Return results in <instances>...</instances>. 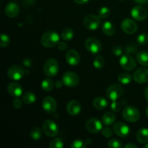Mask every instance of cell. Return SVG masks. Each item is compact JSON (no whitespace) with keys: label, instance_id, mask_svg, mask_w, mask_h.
Returning a JSON list of instances; mask_svg holds the SVG:
<instances>
[{"label":"cell","instance_id":"obj_39","mask_svg":"<svg viewBox=\"0 0 148 148\" xmlns=\"http://www.w3.org/2000/svg\"><path fill=\"white\" fill-rule=\"evenodd\" d=\"M111 109L114 111V112H119L121 108V105L120 103L116 101H112V103L111 105Z\"/></svg>","mask_w":148,"mask_h":148},{"label":"cell","instance_id":"obj_30","mask_svg":"<svg viewBox=\"0 0 148 148\" xmlns=\"http://www.w3.org/2000/svg\"><path fill=\"white\" fill-rule=\"evenodd\" d=\"M105 65V59L103 56H97L93 61V66L96 69H102Z\"/></svg>","mask_w":148,"mask_h":148},{"label":"cell","instance_id":"obj_41","mask_svg":"<svg viewBox=\"0 0 148 148\" xmlns=\"http://www.w3.org/2000/svg\"><path fill=\"white\" fill-rule=\"evenodd\" d=\"M112 53H114V55H115L116 56H121L123 53L122 48L120 47V46H115L114 48H113Z\"/></svg>","mask_w":148,"mask_h":148},{"label":"cell","instance_id":"obj_34","mask_svg":"<svg viewBox=\"0 0 148 148\" xmlns=\"http://www.w3.org/2000/svg\"><path fill=\"white\" fill-rule=\"evenodd\" d=\"M10 38L7 35L1 34V42H0V47L6 48L10 45Z\"/></svg>","mask_w":148,"mask_h":148},{"label":"cell","instance_id":"obj_51","mask_svg":"<svg viewBox=\"0 0 148 148\" xmlns=\"http://www.w3.org/2000/svg\"><path fill=\"white\" fill-rule=\"evenodd\" d=\"M144 148H148V143L147 145H145L144 146Z\"/></svg>","mask_w":148,"mask_h":148},{"label":"cell","instance_id":"obj_50","mask_svg":"<svg viewBox=\"0 0 148 148\" xmlns=\"http://www.w3.org/2000/svg\"><path fill=\"white\" fill-rule=\"evenodd\" d=\"M145 113H146V116H147L148 117V107L147 108V109H146Z\"/></svg>","mask_w":148,"mask_h":148},{"label":"cell","instance_id":"obj_21","mask_svg":"<svg viewBox=\"0 0 148 148\" xmlns=\"http://www.w3.org/2000/svg\"><path fill=\"white\" fill-rule=\"evenodd\" d=\"M102 31L106 36H113L115 33V27L110 21H106L102 25Z\"/></svg>","mask_w":148,"mask_h":148},{"label":"cell","instance_id":"obj_26","mask_svg":"<svg viewBox=\"0 0 148 148\" xmlns=\"http://www.w3.org/2000/svg\"><path fill=\"white\" fill-rule=\"evenodd\" d=\"M119 81L120 83L123 84V85H128L132 80V77L130 73L127 72H122L119 75L118 77Z\"/></svg>","mask_w":148,"mask_h":148},{"label":"cell","instance_id":"obj_1","mask_svg":"<svg viewBox=\"0 0 148 148\" xmlns=\"http://www.w3.org/2000/svg\"><path fill=\"white\" fill-rule=\"evenodd\" d=\"M59 34L53 30H49L42 36L40 43L42 46L46 48H52L58 45L59 43Z\"/></svg>","mask_w":148,"mask_h":148},{"label":"cell","instance_id":"obj_16","mask_svg":"<svg viewBox=\"0 0 148 148\" xmlns=\"http://www.w3.org/2000/svg\"><path fill=\"white\" fill-rule=\"evenodd\" d=\"M133 79L140 84L148 82V69L146 68H140L133 75Z\"/></svg>","mask_w":148,"mask_h":148},{"label":"cell","instance_id":"obj_44","mask_svg":"<svg viewBox=\"0 0 148 148\" xmlns=\"http://www.w3.org/2000/svg\"><path fill=\"white\" fill-rule=\"evenodd\" d=\"M78 4H85L88 3L90 0H74Z\"/></svg>","mask_w":148,"mask_h":148},{"label":"cell","instance_id":"obj_27","mask_svg":"<svg viewBox=\"0 0 148 148\" xmlns=\"http://www.w3.org/2000/svg\"><path fill=\"white\" fill-rule=\"evenodd\" d=\"M23 101L26 104H33L36 102V96L32 92H26L23 95Z\"/></svg>","mask_w":148,"mask_h":148},{"label":"cell","instance_id":"obj_19","mask_svg":"<svg viewBox=\"0 0 148 148\" xmlns=\"http://www.w3.org/2000/svg\"><path fill=\"white\" fill-rule=\"evenodd\" d=\"M66 111L71 116L78 115L81 111V104L76 100L70 101L66 106Z\"/></svg>","mask_w":148,"mask_h":148},{"label":"cell","instance_id":"obj_42","mask_svg":"<svg viewBox=\"0 0 148 148\" xmlns=\"http://www.w3.org/2000/svg\"><path fill=\"white\" fill-rule=\"evenodd\" d=\"M58 48H59L61 51H66V49H67L68 46L66 43H64V42L59 41V43H58Z\"/></svg>","mask_w":148,"mask_h":148},{"label":"cell","instance_id":"obj_14","mask_svg":"<svg viewBox=\"0 0 148 148\" xmlns=\"http://www.w3.org/2000/svg\"><path fill=\"white\" fill-rule=\"evenodd\" d=\"M131 15L134 20L142 21L146 19L147 17V11L144 7L142 6H135L132 9Z\"/></svg>","mask_w":148,"mask_h":148},{"label":"cell","instance_id":"obj_25","mask_svg":"<svg viewBox=\"0 0 148 148\" xmlns=\"http://www.w3.org/2000/svg\"><path fill=\"white\" fill-rule=\"evenodd\" d=\"M137 62L143 66H148V52L140 51L137 56Z\"/></svg>","mask_w":148,"mask_h":148},{"label":"cell","instance_id":"obj_10","mask_svg":"<svg viewBox=\"0 0 148 148\" xmlns=\"http://www.w3.org/2000/svg\"><path fill=\"white\" fill-rule=\"evenodd\" d=\"M119 64L121 67L127 71H132L137 66V63L134 58L130 54H124L121 56Z\"/></svg>","mask_w":148,"mask_h":148},{"label":"cell","instance_id":"obj_29","mask_svg":"<svg viewBox=\"0 0 148 148\" xmlns=\"http://www.w3.org/2000/svg\"><path fill=\"white\" fill-rule=\"evenodd\" d=\"M75 33L74 31L70 28H65L62 30L61 37L64 40H70L73 38Z\"/></svg>","mask_w":148,"mask_h":148},{"label":"cell","instance_id":"obj_45","mask_svg":"<svg viewBox=\"0 0 148 148\" xmlns=\"http://www.w3.org/2000/svg\"><path fill=\"white\" fill-rule=\"evenodd\" d=\"M23 64H24V65L26 67H29V66L31 65V62H30L29 59H25V60H24V62H23Z\"/></svg>","mask_w":148,"mask_h":148},{"label":"cell","instance_id":"obj_3","mask_svg":"<svg viewBox=\"0 0 148 148\" xmlns=\"http://www.w3.org/2000/svg\"><path fill=\"white\" fill-rule=\"evenodd\" d=\"M43 72L48 77H53L59 72V64L53 58L47 59L43 66Z\"/></svg>","mask_w":148,"mask_h":148},{"label":"cell","instance_id":"obj_40","mask_svg":"<svg viewBox=\"0 0 148 148\" xmlns=\"http://www.w3.org/2000/svg\"><path fill=\"white\" fill-rule=\"evenodd\" d=\"M23 101L20 99H19L18 98H15L12 102V105L14 106V108H16V109H20L23 106Z\"/></svg>","mask_w":148,"mask_h":148},{"label":"cell","instance_id":"obj_24","mask_svg":"<svg viewBox=\"0 0 148 148\" xmlns=\"http://www.w3.org/2000/svg\"><path fill=\"white\" fill-rule=\"evenodd\" d=\"M137 140L140 143H146L148 142V130L146 128L141 129L137 134Z\"/></svg>","mask_w":148,"mask_h":148},{"label":"cell","instance_id":"obj_15","mask_svg":"<svg viewBox=\"0 0 148 148\" xmlns=\"http://www.w3.org/2000/svg\"><path fill=\"white\" fill-rule=\"evenodd\" d=\"M114 133L119 137H126L130 134V129L128 126L123 122H117L114 125Z\"/></svg>","mask_w":148,"mask_h":148},{"label":"cell","instance_id":"obj_13","mask_svg":"<svg viewBox=\"0 0 148 148\" xmlns=\"http://www.w3.org/2000/svg\"><path fill=\"white\" fill-rule=\"evenodd\" d=\"M121 29L127 34H133L137 30V23L131 19H125L121 22Z\"/></svg>","mask_w":148,"mask_h":148},{"label":"cell","instance_id":"obj_9","mask_svg":"<svg viewBox=\"0 0 148 148\" xmlns=\"http://www.w3.org/2000/svg\"><path fill=\"white\" fill-rule=\"evenodd\" d=\"M43 131L48 137H55L59 133V128L56 123L52 120H46L43 124Z\"/></svg>","mask_w":148,"mask_h":148},{"label":"cell","instance_id":"obj_31","mask_svg":"<svg viewBox=\"0 0 148 148\" xmlns=\"http://www.w3.org/2000/svg\"><path fill=\"white\" fill-rule=\"evenodd\" d=\"M30 137H31L33 140H38L42 136L41 130H40V129L38 128V127H35V128H33V130L30 131Z\"/></svg>","mask_w":148,"mask_h":148},{"label":"cell","instance_id":"obj_35","mask_svg":"<svg viewBox=\"0 0 148 148\" xmlns=\"http://www.w3.org/2000/svg\"><path fill=\"white\" fill-rule=\"evenodd\" d=\"M108 146L113 148H121L122 147V143L118 139H112L108 141Z\"/></svg>","mask_w":148,"mask_h":148},{"label":"cell","instance_id":"obj_22","mask_svg":"<svg viewBox=\"0 0 148 148\" xmlns=\"http://www.w3.org/2000/svg\"><path fill=\"white\" fill-rule=\"evenodd\" d=\"M92 105L96 109L103 110L108 106V101L103 97H98L93 101Z\"/></svg>","mask_w":148,"mask_h":148},{"label":"cell","instance_id":"obj_20","mask_svg":"<svg viewBox=\"0 0 148 148\" xmlns=\"http://www.w3.org/2000/svg\"><path fill=\"white\" fill-rule=\"evenodd\" d=\"M6 15L9 17H17L20 12V7L18 4L14 2H10L7 4L4 10Z\"/></svg>","mask_w":148,"mask_h":148},{"label":"cell","instance_id":"obj_23","mask_svg":"<svg viewBox=\"0 0 148 148\" xmlns=\"http://www.w3.org/2000/svg\"><path fill=\"white\" fill-rule=\"evenodd\" d=\"M116 120V116L113 112H106L102 117L103 124L106 126L112 125Z\"/></svg>","mask_w":148,"mask_h":148},{"label":"cell","instance_id":"obj_32","mask_svg":"<svg viewBox=\"0 0 148 148\" xmlns=\"http://www.w3.org/2000/svg\"><path fill=\"white\" fill-rule=\"evenodd\" d=\"M49 147L51 148H62L64 147L63 141L60 138H55L51 140L49 144Z\"/></svg>","mask_w":148,"mask_h":148},{"label":"cell","instance_id":"obj_43","mask_svg":"<svg viewBox=\"0 0 148 148\" xmlns=\"http://www.w3.org/2000/svg\"><path fill=\"white\" fill-rule=\"evenodd\" d=\"M134 51H135V48L134 46H127L124 50L126 54H130L132 53H134Z\"/></svg>","mask_w":148,"mask_h":148},{"label":"cell","instance_id":"obj_33","mask_svg":"<svg viewBox=\"0 0 148 148\" xmlns=\"http://www.w3.org/2000/svg\"><path fill=\"white\" fill-rule=\"evenodd\" d=\"M110 14H111V12H110V10L106 7H101V9L98 11V17L100 18H107L108 17H109Z\"/></svg>","mask_w":148,"mask_h":148},{"label":"cell","instance_id":"obj_8","mask_svg":"<svg viewBox=\"0 0 148 148\" xmlns=\"http://www.w3.org/2000/svg\"><path fill=\"white\" fill-rule=\"evenodd\" d=\"M83 25L87 29L96 30L101 25V18L95 14H88L84 19Z\"/></svg>","mask_w":148,"mask_h":148},{"label":"cell","instance_id":"obj_38","mask_svg":"<svg viewBox=\"0 0 148 148\" xmlns=\"http://www.w3.org/2000/svg\"><path fill=\"white\" fill-rule=\"evenodd\" d=\"M101 132H102V135L106 138H109L113 135V131L109 127H104L102 129Z\"/></svg>","mask_w":148,"mask_h":148},{"label":"cell","instance_id":"obj_18","mask_svg":"<svg viewBox=\"0 0 148 148\" xmlns=\"http://www.w3.org/2000/svg\"><path fill=\"white\" fill-rule=\"evenodd\" d=\"M7 91L10 95L15 98L21 96L23 95V88L17 82H11L7 86Z\"/></svg>","mask_w":148,"mask_h":148},{"label":"cell","instance_id":"obj_12","mask_svg":"<svg viewBox=\"0 0 148 148\" xmlns=\"http://www.w3.org/2000/svg\"><path fill=\"white\" fill-rule=\"evenodd\" d=\"M42 107L43 110L48 114H53L56 111L57 108V103L56 100L52 97H46L43 99L42 103Z\"/></svg>","mask_w":148,"mask_h":148},{"label":"cell","instance_id":"obj_49","mask_svg":"<svg viewBox=\"0 0 148 148\" xmlns=\"http://www.w3.org/2000/svg\"><path fill=\"white\" fill-rule=\"evenodd\" d=\"M145 98L148 101V87L147 88H146L145 90Z\"/></svg>","mask_w":148,"mask_h":148},{"label":"cell","instance_id":"obj_17","mask_svg":"<svg viewBox=\"0 0 148 148\" xmlns=\"http://www.w3.org/2000/svg\"><path fill=\"white\" fill-rule=\"evenodd\" d=\"M66 61L68 64L76 66L80 62V56L75 49H70L66 53Z\"/></svg>","mask_w":148,"mask_h":148},{"label":"cell","instance_id":"obj_36","mask_svg":"<svg viewBox=\"0 0 148 148\" xmlns=\"http://www.w3.org/2000/svg\"><path fill=\"white\" fill-rule=\"evenodd\" d=\"M137 41L140 45L146 44L148 42V35L146 33H142L140 36H138Z\"/></svg>","mask_w":148,"mask_h":148},{"label":"cell","instance_id":"obj_7","mask_svg":"<svg viewBox=\"0 0 148 148\" xmlns=\"http://www.w3.org/2000/svg\"><path fill=\"white\" fill-rule=\"evenodd\" d=\"M62 82L66 87L73 88L79 84V78L76 73L73 72H66L62 76Z\"/></svg>","mask_w":148,"mask_h":148},{"label":"cell","instance_id":"obj_28","mask_svg":"<svg viewBox=\"0 0 148 148\" xmlns=\"http://www.w3.org/2000/svg\"><path fill=\"white\" fill-rule=\"evenodd\" d=\"M53 85H54L53 81L50 78H46L42 82L41 88L44 91L49 92V91L52 90V89L53 88Z\"/></svg>","mask_w":148,"mask_h":148},{"label":"cell","instance_id":"obj_11","mask_svg":"<svg viewBox=\"0 0 148 148\" xmlns=\"http://www.w3.org/2000/svg\"><path fill=\"white\" fill-rule=\"evenodd\" d=\"M86 129L89 132L95 134L102 130V123L98 119L91 118L86 122Z\"/></svg>","mask_w":148,"mask_h":148},{"label":"cell","instance_id":"obj_5","mask_svg":"<svg viewBox=\"0 0 148 148\" xmlns=\"http://www.w3.org/2000/svg\"><path fill=\"white\" fill-rule=\"evenodd\" d=\"M26 70L20 65H13L9 68L7 71V76L10 79L17 81L24 77Z\"/></svg>","mask_w":148,"mask_h":148},{"label":"cell","instance_id":"obj_46","mask_svg":"<svg viewBox=\"0 0 148 148\" xmlns=\"http://www.w3.org/2000/svg\"><path fill=\"white\" fill-rule=\"evenodd\" d=\"M124 148H137V146L134 144L129 143V144L126 145L124 146Z\"/></svg>","mask_w":148,"mask_h":148},{"label":"cell","instance_id":"obj_2","mask_svg":"<svg viewBox=\"0 0 148 148\" xmlns=\"http://www.w3.org/2000/svg\"><path fill=\"white\" fill-rule=\"evenodd\" d=\"M122 116L129 122H136L140 118V113L134 106H127L122 111Z\"/></svg>","mask_w":148,"mask_h":148},{"label":"cell","instance_id":"obj_37","mask_svg":"<svg viewBox=\"0 0 148 148\" xmlns=\"http://www.w3.org/2000/svg\"><path fill=\"white\" fill-rule=\"evenodd\" d=\"M87 145L86 143L82 140H76L72 143L71 147L72 148H84Z\"/></svg>","mask_w":148,"mask_h":148},{"label":"cell","instance_id":"obj_47","mask_svg":"<svg viewBox=\"0 0 148 148\" xmlns=\"http://www.w3.org/2000/svg\"><path fill=\"white\" fill-rule=\"evenodd\" d=\"M62 85H64L63 82H61V81H57V82H56V84H55V86H56V88H59L62 86Z\"/></svg>","mask_w":148,"mask_h":148},{"label":"cell","instance_id":"obj_6","mask_svg":"<svg viewBox=\"0 0 148 148\" xmlns=\"http://www.w3.org/2000/svg\"><path fill=\"white\" fill-rule=\"evenodd\" d=\"M87 50L92 54H98L102 49V46L99 40L94 37L88 38L85 43Z\"/></svg>","mask_w":148,"mask_h":148},{"label":"cell","instance_id":"obj_4","mask_svg":"<svg viewBox=\"0 0 148 148\" xmlns=\"http://www.w3.org/2000/svg\"><path fill=\"white\" fill-rule=\"evenodd\" d=\"M124 94V89L118 84L111 85L106 90V96L108 99L112 101H116L121 98Z\"/></svg>","mask_w":148,"mask_h":148},{"label":"cell","instance_id":"obj_48","mask_svg":"<svg viewBox=\"0 0 148 148\" xmlns=\"http://www.w3.org/2000/svg\"><path fill=\"white\" fill-rule=\"evenodd\" d=\"M137 3H139V4H146V3H148V0H134Z\"/></svg>","mask_w":148,"mask_h":148}]
</instances>
